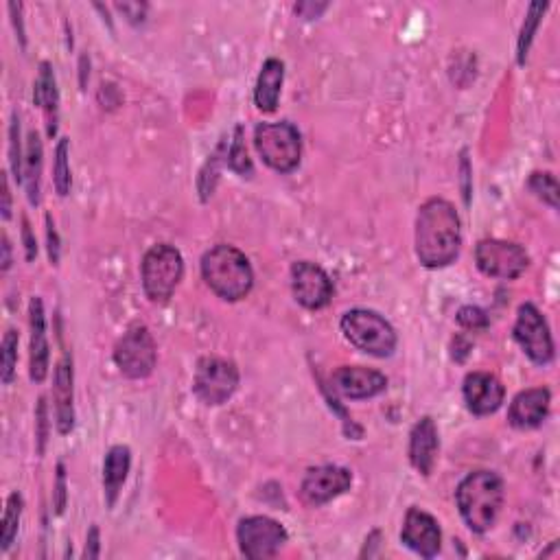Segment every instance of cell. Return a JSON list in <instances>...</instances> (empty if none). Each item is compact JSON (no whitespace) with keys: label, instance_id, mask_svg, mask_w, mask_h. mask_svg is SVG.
Here are the masks:
<instances>
[{"label":"cell","instance_id":"38","mask_svg":"<svg viewBox=\"0 0 560 560\" xmlns=\"http://www.w3.org/2000/svg\"><path fill=\"white\" fill-rule=\"evenodd\" d=\"M326 3H322V5H313V3H300V5H296V14L298 16H302V18H307V20H311V18H320V14L322 11H326Z\"/></svg>","mask_w":560,"mask_h":560},{"label":"cell","instance_id":"14","mask_svg":"<svg viewBox=\"0 0 560 560\" xmlns=\"http://www.w3.org/2000/svg\"><path fill=\"white\" fill-rule=\"evenodd\" d=\"M401 541L410 547L412 552L423 558L438 556L442 547V532L438 521L429 512L420 508H410L405 515Z\"/></svg>","mask_w":560,"mask_h":560},{"label":"cell","instance_id":"11","mask_svg":"<svg viewBox=\"0 0 560 560\" xmlns=\"http://www.w3.org/2000/svg\"><path fill=\"white\" fill-rule=\"evenodd\" d=\"M237 541L241 552L252 558H274L289 541L287 530L270 517H248L239 521Z\"/></svg>","mask_w":560,"mask_h":560},{"label":"cell","instance_id":"9","mask_svg":"<svg viewBox=\"0 0 560 560\" xmlns=\"http://www.w3.org/2000/svg\"><path fill=\"white\" fill-rule=\"evenodd\" d=\"M475 261L480 272L490 278L515 280L530 265V256L521 245L501 239H484L477 243Z\"/></svg>","mask_w":560,"mask_h":560},{"label":"cell","instance_id":"24","mask_svg":"<svg viewBox=\"0 0 560 560\" xmlns=\"http://www.w3.org/2000/svg\"><path fill=\"white\" fill-rule=\"evenodd\" d=\"M40 180H42V140H40L38 132H31L29 140H27L22 182L27 184V195L33 206L40 204Z\"/></svg>","mask_w":560,"mask_h":560},{"label":"cell","instance_id":"30","mask_svg":"<svg viewBox=\"0 0 560 560\" xmlns=\"http://www.w3.org/2000/svg\"><path fill=\"white\" fill-rule=\"evenodd\" d=\"M18 364V333L9 329L3 337V359H0V379L5 385L14 381Z\"/></svg>","mask_w":560,"mask_h":560},{"label":"cell","instance_id":"2","mask_svg":"<svg viewBox=\"0 0 560 560\" xmlns=\"http://www.w3.org/2000/svg\"><path fill=\"white\" fill-rule=\"evenodd\" d=\"M504 480L493 471H475L466 475L455 490L460 515L475 534H486L493 528L501 506H504Z\"/></svg>","mask_w":560,"mask_h":560},{"label":"cell","instance_id":"19","mask_svg":"<svg viewBox=\"0 0 560 560\" xmlns=\"http://www.w3.org/2000/svg\"><path fill=\"white\" fill-rule=\"evenodd\" d=\"M440 449L438 427L431 416H423L414 425L410 434V462L414 469L429 477L436 466V455Z\"/></svg>","mask_w":560,"mask_h":560},{"label":"cell","instance_id":"4","mask_svg":"<svg viewBox=\"0 0 560 560\" xmlns=\"http://www.w3.org/2000/svg\"><path fill=\"white\" fill-rule=\"evenodd\" d=\"M184 276V259L180 250H175L169 243L154 245L140 265V278H143L145 296L156 302V305H165L178 289L180 280Z\"/></svg>","mask_w":560,"mask_h":560},{"label":"cell","instance_id":"27","mask_svg":"<svg viewBox=\"0 0 560 560\" xmlns=\"http://www.w3.org/2000/svg\"><path fill=\"white\" fill-rule=\"evenodd\" d=\"M68 138H60V143L55 147V162H53V184L55 191L60 197H66L70 193V165H68Z\"/></svg>","mask_w":560,"mask_h":560},{"label":"cell","instance_id":"7","mask_svg":"<svg viewBox=\"0 0 560 560\" xmlns=\"http://www.w3.org/2000/svg\"><path fill=\"white\" fill-rule=\"evenodd\" d=\"M114 361L127 379H147L156 368L158 348L149 329L134 324L114 346Z\"/></svg>","mask_w":560,"mask_h":560},{"label":"cell","instance_id":"41","mask_svg":"<svg viewBox=\"0 0 560 560\" xmlns=\"http://www.w3.org/2000/svg\"><path fill=\"white\" fill-rule=\"evenodd\" d=\"M3 217H11V195H9V184L7 178H3Z\"/></svg>","mask_w":560,"mask_h":560},{"label":"cell","instance_id":"20","mask_svg":"<svg viewBox=\"0 0 560 560\" xmlns=\"http://www.w3.org/2000/svg\"><path fill=\"white\" fill-rule=\"evenodd\" d=\"M29 322H31V364L29 375L33 383H42L49 375V340H46V318L44 302L35 296L29 305Z\"/></svg>","mask_w":560,"mask_h":560},{"label":"cell","instance_id":"16","mask_svg":"<svg viewBox=\"0 0 560 560\" xmlns=\"http://www.w3.org/2000/svg\"><path fill=\"white\" fill-rule=\"evenodd\" d=\"M331 383L337 392L353 401L372 399V396H377L388 388V379H385L379 370L364 366L337 368L331 375Z\"/></svg>","mask_w":560,"mask_h":560},{"label":"cell","instance_id":"6","mask_svg":"<svg viewBox=\"0 0 560 560\" xmlns=\"http://www.w3.org/2000/svg\"><path fill=\"white\" fill-rule=\"evenodd\" d=\"M254 145L265 165L278 173H291L300 165V132L287 121L261 123L254 132Z\"/></svg>","mask_w":560,"mask_h":560},{"label":"cell","instance_id":"23","mask_svg":"<svg viewBox=\"0 0 560 560\" xmlns=\"http://www.w3.org/2000/svg\"><path fill=\"white\" fill-rule=\"evenodd\" d=\"M283 81H285V64L276 60V57H270V60L263 64L259 79H256V88H254L256 108L265 114H272L278 108Z\"/></svg>","mask_w":560,"mask_h":560},{"label":"cell","instance_id":"36","mask_svg":"<svg viewBox=\"0 0 560 560\" xmlns=\"http://www.w3.org/2000/svg\"><path fill=\"white\" fill-rule=\"evenodd\" d=\"M101 554V534L97 525H92L86 539V550H84V558H99Z\"/></svg>","mask_w":560,"mask_h":560},{"label":"cell","instance_id":"29","mask_svg":"<svg viewBox=\"0 0 560 560\" xmlns=\"http://www.w3.org/2000/svg\"><path fill=\"white\" fill-rule=\"evenodd\" d=\"M228 167L235 173H239L241 178H250V175L254 173L252 160L248 156V149H245V143H243L241 127H237V130H235V140H232V145L228 149Z\"/></svg>","mask_w":560,"mask_h":560},{"label":"cell","instance_id":"8","mask_svg":"<svg viewBox=\"0 0 560 560\" xmlns=\"http://www.w3.org/2000/svg\"><path fill=\"white\" fill-rule=\"evenodd\" d=\"M239 388V368L228 359L204 357L195 370L193 392L204 405H224Z\"/></svg>","mask_w":560,"mask_h":560},{"label":"cell","instance_id":"34","mask_svg":"<svg viewBox=\"0 0 560 560\" xmlns=\"http://www.w3.org/2000/svg\"><path fill=\"white\" fill-rule=\"evenodd\" d=\"M38 451L44 453V447H46V427H49V410H46V399L42 396V399L38 401Z\"/></svg>","mask_w":560,"mask_h":560},{"label":"cell","instance_id":"12","mask_svg":"<svg viewBox=\"0 0 560 560\" xmlns=\"http://www.w3.org/2000/svg\"><path fill=\"white\" fill-rule=\"evenodd\" d=\"M291 289L302 307L318 311L329 305L333 298V283L320 265L298 261L291 265Z\"/></svg>","mask_w":560,"mask_h":560},{"label":"cell","instance_id":"28","mask_svg":"<svg viewBox=\"0 0 560 560\" xmlns=\"http://www.w3.org/2000/svg\"><path fill=\"white\" fill-rule=\"evenodd\" d=\"M530 191L543 200L545 204H550L552 208H558V180L554 178V173L550 171H536L530 175Z\"/></svg>","mask_w":560,"mask_h":560},{"label":"cell","instance_id":"25","mask_svg":"<svg viewBox=\"0 0 560 560\" xmlns=\"http://www.w3.org/2000/svg\"><path fill=\"white\" fill-rule=\"evenodd\" d=\"M545 9H547L545 3H532L530 9H528V14H525L521 35H519V44H517V60H519V64H525V57H528V51H530V46H532V40H534V33H536V29H539V25H541V18L545 14Z\"/></svg>","mask_w":560,"mask_h":560},{"label":"cell","instance_id":"26","mask_svg":"<svg viewBox=\"0 0 560 560\" xmlns=\"http://www.w3.org/2000/svg\"><path fill=\"white\" fill-rule=\"evenodd\" d=\"M20 517H22V495L11 493L7 499V508H5V517H3V536H0V547H3V552H7L11 543L16 541L18 528H20Z\"/></svg>","mask_w":560,"mask_h":560},{"label":"cell","instance_id":"37","mask_svg":"<svg viewBox=\"0 0 560 560\" xmlns=\"http://www.w3.org/2000/svg\"><path fill=\"white\" fill-rule=\"evenodd\" d=\"M22 239H25V248H27V259L33 261L35 254H38V243H35L33 235H31V226L27 219H22Z\"/></svg>","mask_w":560,"mask_h":560},{"label":"cell","instance_id":"32","mask_svg":"<svg viewBox=\"0 0 560 560\" xmlns=\"http://www.w3.org/2000/svg\"><path fill=\"white\" fill-rule=\"evenodd\" d=\"M458 322L469 331H480L488 326V315L480 307H462L458 311Z\"/></svg>","mask_w":560,"mask_h":560},{"label":"cell","instance_id":"35","mask_svg":"<svg viewBox=\"0 0 560 560\" xmlns=\"http://www.w3.org/2000/svg\"><path fill=\"white\" fill-rule=\"evenodd\" d=\"M46 239H49V256L53 265H60V237H57L55 224L51 217H46Z\"/></svg>","mask_w":560,"mask_h":560},{"label":"cell","instance_id":"40","mask_svg":"<svg viewBox=\"0 0 560 560\" xmlns=\"http://www.w3.org/2000/svg\"><path fill=\"white\" fill-rule=\"evenodd\" d=\"M9 11H11V16H14V25H16V31H18V35H20V40H22V44H25V29H22V20H20L22 5L9 3Z\"/></svg>","mask_w":560,"mask_h":560},{"label":"cell","instance_id":"18","mask_svg":"<svg viewBox=\"0 0 560 560\" xmlns=\"http://www.w3.org/2000/svg\"><path fill=\"white\" fill-rule=\"evenodd\" d=\"M53 399H55V423L60 434H70L75 427V394H73V359L64 353L62 361L55 368V385H53Z\"/></svg>","mask_w":560,"mask_h":560},{"label":"cell","instance_id":"43","mask_svg":"<svg viewBox=\"0 0 560 560\" xmlns=\"http://www.w3.org/2000/svg\"><path fill=\"white\" fill-rule=\"evenodd\" d=\"M86 64H90V62H88V57L84 55V57H81V62H79V66H81V68H79V70H81V73H79V75H81V81H79L81 88L86 86V79H88V68H86Z\"/></svg>","mask_w":560,"mask_h":560},{"label":"cell","instance_id":"1","mask_svg":"<svg viewBox=\"0 0 560 560\" xmlns=\"http://www.w3.org/2000/svg\"><path fill=\"white\" fill-rule=\"evenodd\" d=\"M416 256L429 270L451 265L462 248V224L455 206L440 197H431L416 217Z\"/></svg>","mask_w":560,"mask_h":560},{"label":"cell","instance_id":"42","mask_svg":"<svg viewBox=\"0 0 560 560\" xmlns=\"http://www.w3.org/2000/svg\"><path fill=\"white\" fill-rule=\"evenodd\" d=\"M11 267V243L9 237L3 235V272H7Z\"/></svg>","mask_w":560,"mask_h":560},{"label":"cell","instance_id":"39","mask_svg":"<svg viewBox=\"0 0 560 560\" xmlns=\"http://www.w3.org/2000/svg\"><path fill=\"white\" fill-rule=\"evenodd\" d=\"M462 180H464V200L466 204H469L471 200V186H469V160H466V154H462Z\"/></svg>","mask_w":560,"mask_h":560},{"label":"cell","instance_id":"17","mask_svg":"<svg viewBox=\"0 0 560 560\" xmlns=\"http://www.w3.org/2000/svg\"><path fill=\"white\" fill-rule=\"evenodd\" d=\"M552 392L547 388H530L519 392L510 403L508 423L515 429H536L545 423L550 414Z\"/></svg>","mask_w":560,"mask_h":560},{"label":"cell","instance_id":"15","mask_svg":"<svg viewBox=\"0 0 560 560\" xmlns=\"http://www.w3.org/2000/svg\"><path fill=\"white\" fill-rule=\"evenodd\" d=\"M462 394L471 414L488 416L495 414L501 403H504L506 390L501 381L495 375H490V372H471L464 379Z\"/></svg>","mask_w":560,"mask_h":560},{"label":"cell","instance_id":"22","mask_svg":"<svg viewBox=\"0 0 560 560\" xmlns=\"http://www.w3.org/2000/svg\"><path fill=\"white\" fill-rule=\"evenodd\" d=\"M130 466H132V451L123 445L112 447L108 451V455H105L103 497H105V504H108V508H114L116 499H119L121 488L127 480V473H130Z\"/></svg>","mask_w":560,"mask_h":560},{"label":"cell","instance_id":"5","mask_svg":"<svg viewBox=\"0 0 560 560\" xmlns=\"http://www.w3.org/2000/svg\"><path fill=\"white\" fill-rule=\"evenodd\" d=\"M342 333L355 348L372 357H390L396 348V333L392 324L379 313L368 309H353L342 315Z\"/></svg>","mask_w":560,"mask_h":560},{"label":"cell","instance_id":"21","mask_svg":"<svg viewBox=\"0 0 560 560\" xmlns=\"http://www.w3.org/2000/svg\"><path fill=\"white\" fill-rule=\"evenodd\" d=\"M35 105H40L46 116V132L51 138L57 136V123H60V92H57V81L53 66L49 62L40 64V75L35 79L33 92Z\"/></svg>","mask_w":560,"mask_h":560},{"label":"cell","instance_id":"31","mask_svg":"<svg viewBox=\"0 0 560 560\" xmlns=\"http://www.w3.org/2000/svg\"><path fill=\"white\" fill-rule=\"evenodd\" d=\"M9 160H11V169H14V178L18 182H22V171H25V158H22V149H20V121L18 114H14V121H11V132H9Z\"/></svg>","mask_w":560,"mask_h":560},{"label":"cell","instance_id":"13","mask_svg":"<svg viewBox=\"0 0 560 560\" xmlns=\"http://www.w3.org/2000/svg\"><path fill=\"white\" fill-rule=\"evenodd\" d=\"M350 486H353V473L342 469V466L326 464L307 471L300 486V495L309 506H324L335 497L344 495Z\"/></svg>","mask_w":560,"mask_h":560},{"label":"cell","instance_id":"3","mask_svg":"<svg viewBox=\"0 0 560 560\" xmlns=\"http://www.w3.org/2000/svg\"><path fill=\"white\" fill-rule=\"evenodd\" d=\"M202 276L219 298L228 302L243 300L252 291V265L235 245H215L202 256Z\"/></svg>","mask_w":560,"mask_h":560},{"label":"cell","instance_id":"10","mask_svg":"<svg viewBox=\"0 0 560 560\" xmlns=\"http://www.w3.org/2000/svg\"><path fill=\"white\" fill-rule=\"evenodd\" d=\"M515 340L523 348V353L534 361L536 366H547L554 359V340L550 326L543 318V313L532 302H525L519 307L515 322Z\"/></svg>","mask_w":560,"mask_h":560},{"label":"cell","instance_id":"33","mask_svg":"<svg viewBox=\"0 0 560 560\" xmlns=\"http://www.w3.org/2000/svg\"><path fill=\"white\" fill-rule=\"evenodd\" d=\"M66 508V469L64 464H57V480H55V512L64 515Z\"/></svg>","mask_w":560,"mask_h":560}]
</instances>
